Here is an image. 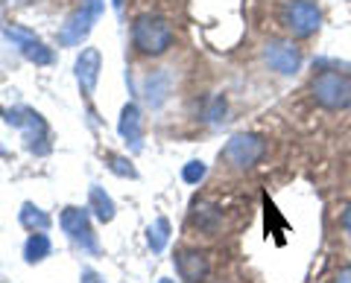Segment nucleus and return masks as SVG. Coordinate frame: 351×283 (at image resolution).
Returning a JSON list of instances; mask_svg holds the SVG:
<instances>
[{
	"label": "nucleus",
	"mask_w": 351,
	"mask_h": 283,
	"mask_svg": "<svg viewBox=\"0 0 351 283\" xmlns=\"http://www.w3.org/2000/svg\"><path fill=\"white\" fill-rule=\"evenodd\" d=\"M313 103L325 108V111H343L351 105V76L339 70H322L313 76L311 82Z\"/></svg>",
	"instance_id": "f257e3e1"
},
{
	"label": "nucleus",
	"mask_w": 351,
	"mask_h": 283,
	"mask_svg": "<svg viewBox=\"0 0 351 283\" xmlns=\"http://www.w3.org/2000/svg\"><path fill=\"white\" fill-rule=\"evenodd\" d=\"M173 38H176L173 27L158 15H144L132 27V44H135L138 53H144V56H161V53H167Z\"/></svg>",
	"instance_id": "f03ea898"
},
{
	"label": "nucleus",
	"mask_w": 351,
	"mask_h": 283,
	"mask_svg": "<svg viewBox=\"0 0 351 283\" xmlns=\"http://www.w3.org/2000/svg\"><path fill=\"white\" fill-rule=\"evenodd\" d=\"M281 21H284V27H287L293 36L307 38V36H313V32L319 29L322 12H319V6H316L313 0H290V3L284 6V12H281Z\"/></svg>",
	"instance_id": "7ed1b4c3"
},
{
	"label": "nucleus",
	"mask_w": 351,
	"mask_h": 283,
	"mask_svg": "<svg viewBox=\"0 0 351 283\" xmlns=\"http://www.w3.org/2000/svg\"><path fill=\"white\" fill-rule=\"evenodd\" d=\"M103 15V0H85V3L76 9L71 15V21L62 27L59 32V41L64 47H73V44H82V38L91 32V27L100 21Z\"/></svg>",
	"instance_id": "20e7f679"
},
{
	"label": "nucleus",
	"mask_w": 351,
	"mask_h": 283,
	"mask_svg": "<svg viewBox=\"0 0 351 283\" xmlns=\"http://www.w3.org/2000/svg\"><path fill=\"white\" fill-rule=\"evenodd\" d=\"M267 155V144L258 135H234L223 149V158L234 170H249Z\"/></svg>",
	"instance_id": "39448f33"
},
{
	"label": "nucleus",
	"mask_w": 351,
	"mask_h": 283,
	"mask_svg": "<svg viewBox=\"0 0 351 283\" xmlns=\"http://www.w3.org/2000/svg\"><path fill=\"white\" fill-rule=\"evenodd\" d=\"M6 123L9 126H18L21 132L27 135V144L32 152L44 155L50 146H47V126L38 111H29V108H15V111H6Z\"/></svg>",
	"instance_id": "423d86ee"
},
{
	"label": "nucleus",
	"mask_w": 351,
	"mask_h": 283,
	"mask_svg": "<svg viewBox=\"0 0 351 283\" xmlns=\"http://www.w3.org/2000/svg\"><path fill=\"white\" fill-rule=\"evenodd\" d=\"M62 228L76 245H82L85 252H97V239H94V231H91V222H88V211L82 208H64L62 213Z\"/></svg>",
	"instance_id": "0eeeda50"
},
{
	"label": "nucleus",
	"mask_w": 351,
	"mask_h": 283,
	"mask_svg": "<svg viewBox=\"0 0 351 283\" xmlns=\"http://www.w3.org/2000/svg\"><path fill=\"white\" fill-rule=\"evenodd\" d=\"M267 62L272 70L290 76L302 68V50L290 41H272V44H267Z\"/></svg>",
	"instance_id": "6e6552de"
},
{
	"label": "nucleus",
	"mask_w": 351,
	"mask_h": 283,
	"mask_svg": "<svg viewBox=\"0 0 351 283\" xmlns=\"http://www.w3.org/2000/svg\"><path fill=\"white\" fill-rule=\"evenodd\" d=\"M176 271L184 283H202L208 278V257L205 252H196V248H184V252L176 254Z\"/></svg>",
	"instance_id": "1a4fd4ad"
},
{
	"label": "nucleus",
	"mask_w": 351,
	"mask_h": 283,
	"mask_svg": "<svg viewBox=\"0 0 351 283\" xmlns=\"http://www.w3.org/2000/svg\"><path fill=\"white\" fill-rule=\"evenodd\" d=\"M76 79H80L82 91L88 94L94 91L97 79H100V50H94V47L82 50V56L76 59Z\"/></svg>",
	"instance_id": "9d476101"
},
{
	"label": "nucleus",
	"mask_w": 351,
	"mask_h": 283,
	"mask_svg": "<svg viewBox=\"0 0 351 283\" xmlns=\"http://www.w3.org/2000/svg\"><path fill=\"white\" fill-rule=\"evenodd\" d=\"M6 36L18 41V44H21V53H24V56H27L29 62H36V64H50V62H53V53H50L47 47H44L38 38H32L29 32L9 27V29H6Z\"/></svg>",
	"instance_id": "9b49d317"
},
{
	"label": "nucleus",
	"mask_w": 351,
	"mask_h": 283,
	"mask_svg": "<svg viewBox=\"0 0 351 283\" xmlns=\"http://www.w3.org/2000/svg\"><path fill=\"white\" fill-rule=\"evenodd\" d=\"M117 132L123 140H132V144H141V135H144V117H141L138 111V105H126L123 108V114H120V126H117Z\"/></svg>",
	"instance_id": "f8f14e48"
},
{
	"label": "nucleus",
	"mask_w": 351,
	"mask_h": 283,
	"mask_svg": "<svg viewBox=\"0 0 351 283\" xmlns=\"http://www.w3.org/2000/svg\"><path fill=\"white\" fill-rule=\"evenodd\" d=\"M88 208L97 213V219L100 222H112L114 219V202L103 187H91V193H88Z\"/></svg>",
	"instance_id": "ddd939ff"
},
{
	"label": "nucleus",
	"mask_w": 351,
	"mask_h": 283,
	"mask_svg": "<svg viewBox=\"0 0 351 283\" xmlns=\"http://www.w3.org/2000/svg\"><path fill=\"white\" fill-rule=\"evenodd\" d=\"M21 225L29 228L32 234H44V231H50V216L44 213L41 208L24 204V208H21Z\"/></svg>",
	"instance_id": "4468645a"
},
{
	"label": "nucleus",
	"mask_w": 351,
	"mask_h": 283,
	"mask_svg": "<svg viewBox=\"0 0 351 283\" xmlns=\"http://www.w3.org/2000/svg\"><path fill=\"white\" fill-rule=\"evenodd\" d=\"M50 239H47V234H32L29 239H27V245H24V257H27V263H41L44 257L50 254Z\"/></svg>",
	"instance_id": "2eb2a0df"
},
{
	"label": "nucleus",
	"mask_w": 351,
	"mask_h": 283,
	"mask_svg": "<svg viewBox=\"0 0 351 283\" xmlns=\"http://www.w3.org/2000/svg\"><path fill=\"white\" fill-rule=\"evenodd\" d=\"M167 239H170V222L164 219V216H158V219L149 225V248L158 254V252H164Z\"/></svg>",
	"instance_id": "dca6fc26"
},
{
	"label": "nucleus",
	"mask_w": 351,
	"mask_h": 283,
	"mask_svg": "<svg viewBox=\"0 0 351 283\" xmlns=\"http://www.w3.org/2000/svg\"><path fill=\"white\" fill-rule=\"evenodd\" d=\"M193 222L199 228H214L219 222V211L211 208V204H196V213H193Z\"/></svg>",
	"instance_id": "f3484780"
},
{
	"label": "nucleus",
	"mask_w": 351,
	"mask_h": 283,
	"mask_svg": "<svg viewBox=\"0 0 351 283\" xmlns=\"http://www.w3.org/2000/svg\"><path fill=\"white\" fill-rule=\"evenodd\" d=\"M106 161H108V170L117 172V176H123V178H135L138 176L135 167L129 164V158H123V155H106Z\"/></svg>",
	"instance_id": "a211bd4d"
},
{
	"label": "nucleus",
	"mask_w": 351,
	"mask_h": 283,
	"mask_svg": "<svg viewBox=\"0 0 351 283\" xmlns=\"http://www.w3.org/2000/svg\"><path fill=\"white\" fill-rule=\"evenodd\" d=\"M205 172H208V167L202 164V161H191V164H184L182 178L188 181V184H199V181L205 178Z\"/></svg>",
	"instance_id": "6ab92c4d"
},
{
	"label": "nucleus",
	"mask_w": 351,
	"mask_h": 283,
	"mask_svg": "<svg viewBox=\"0 0 351 283\" xmlns=\"http://www.w3.org/2000/svg\"><path fill=\"white\" fill-rule=\"evenodd\" d=\"M334 283H351V266L339 269V271H337V280H334Z\"/></svg>",
	"instance_id": "aec40b11"
},
{
	"label": "nucleus",
	"mask_w": 351,
	"mask_h": 283,
	"mask_svg": "<svg viewBox=\"0 0 351 283\" xmlns=\"http://www.w3.org/2000/svg\"><path fill=\"white\" fill-rule=\"evenodd\" d=\"M82 283H106V280H100L97 271H82Z\"/></svg>",
	"instance_id": "412c9836"
},
{
	"label": "nucleus",
	"mask_w": 351,
	"mask_h": 283,
	"mask_svg": "<svg viewBox=\"0 0 351 283\" xmlns=\"http://www.w3.org/2000/svg\"><path fill=\"white\" fill-rule=\"evenodd\" d=\"M343 228H346V231L351 234V204H348V208H346V213H343Z\"/></svg>",
	"instance_id": "4be33fe9"
},
{
	"label": "nucleus",
	"mask_w": 351,
	"mask_h": 283,
	"mask_svg": "<svg viewBox=\"0 0 351 283\" xmlns=\"http://www.w3.org/2000/svg\"><path fill=\"white\" fill-rule=\"evenodd\" d=\"M114 6H117V9H120V6H123V0H114Z\"/></svg>",
	"instance_id": "5701e85b"
},
{
	"label": "nucleus",
	"mask_w": 351,
	"mask_h": 283,
	"mask_svg": "<svg viewBox=\"0 0 351 283\" xmlns=\"http://www.w3.org/2000/svg\"><path fill=\"white\" fill-rule=\"evenodd\" d=\"M158 283H173V280H167V278H164V280H158Z\"/></svg>",
	"instance_id": "b1692460"
}]
</instances>
